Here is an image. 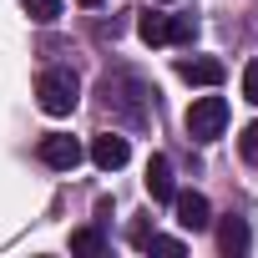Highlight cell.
<instances>
[{
  "instance_id": "1",
  "label": "cell",
  "mask_w": 258,
  "mask_h": 258,
  "mask_svg": "<svg viewBox=\"0 0 258 258\" xmlns=\"http://www.w3.org/2000/svg\"><path fill=\"white\" fill-rule=\"evenodd\" d=\"M101 106L111 111V121H121L126 132H142V126H152V106H157V86H147L137 71H106L101 76Z\"/></svg>"
},
{
  "instance_id": "2",
  "label": "cell",
  "mask_w": 258,
  "mask_h": 258,
  "mask_svg": "<svg viewBox=\"0 0 258 258\" xmlns=\"http://www.w3.org/2000/svg\"><path fill=\"white\" fill-rule=\"evenodd\" d=\"M36 96H41V111L46 116H71L76 101H81V81H76L71 66H51V71H41Z\"/></svg>"
},
{
  "instance_id": "3",
  "label": "cell",
  "mask_w": 258,
  "mask_h": 258,
  "mask_svg": "<svg viewBox=\"0 0 258 258\" xmlns=\"http://www.w3.org/2000/svg\"><path fill=\"white\" fill-rule=\"evenodd\" d=\"M223 126H228V101H223V96H198V101L187 106V137H192V142L223 137Z\"/></svg>"
},
{
  "instance_id": "4",
  "label": "cell",
  "mask_w": 258,
  "mask_h": 258,
  "mask_svg": "<svg viewBox=\"0 0 258 258\" xmlns=\"http://www.w3.org/2000/svg\"><path fill=\"white\" fill-rule=\"evenodd\" d=\"M137 36L147 41V46H172V41H192L198 36V21H187V16H142L137 21Z\"/></svg>"
},
{
  "instance_id": "5",
  "label": "cell",
  "mask_w": 258,
  "mask_h": 258,
  "mask_svg": "<svg viewBox=\"0 0 258 258\" xmlns=\"http://www.w3.org/2000/svg\"><path fill=\"white\" fill-rule=\"evenodd\" d=\"M36 157H41L46 167H56V172H71V167H76L86 152H81V142H76V137H61V132H51V137H41Z\"/></svg>"
},
{
  "instance_id": "6",
  "label": "cell",
  "mask_w": 258,
  "mask_h": 258,
  "mask_svg": "<svg viewBox=\"0 0 258 258\" xmlns=\"http://www.w3.org/2000/svg\"><path fill=\"white\" fill-rule=\"evenodd\" d=\"M172 208H177V223H182L187 233L213 228V208H208V198H203V192H172Z\"/></svg>"
},
{
  "instance_id": "7",
  "label": "cell",
  "mask_w": 258,
  "mask_h": 258,
  "mask_svg": "<svg viewBox=\"0 0 258 258\" xmlns=\"http://www.w3.org/2000/svg\"><path fill=\"white\" fill-rule=\"evenodd\" d=\"M126 157H132V142H126V137H116V132H101V137L91 142V162H96L101 172L126 167Z\"/></svg>"
},
{
  "instance_id": "8",
  "label": "cell",
  "mask_w": 258,
  "mask_h": 258,
  "mask_svg": "<svg viewBox=\"0 0 258 258\" xmlns=\"http://www.w3.org/2000/svg\"><path fill=\"white\" fill-rule=\"evenodd\" d=\"M177 76L187 86H223V61L218 56H187V61H177Z\"/></svg>"
},
{
  "instance_id": "9",
  "label": "cell",
  "mask_w": 258,
  "mask_h": 258,
  "mask_svg": "<svg viewBox=\"0 0 258 258\" xmlns=\"http://www.w3.org/2000/svg\"><path fill=\"white\" fill-rule=\"evenodd\" d=\"M147 192H152V203H172V192H177V187H172V162H167L162 152L147 162Z\"/></svg>"
},
{
  "instance_id": "10",
  "label": "cell",
  "mask_w": 258,
  "mask_h": 258,
  "mask_svg": "<svg viewBox=\"0 0 258 258\" xmlns=\"http://www.w3.org/2000/svg\"><path fill=\"white\" fill-rule=\"evenodd\" d=\"M218 248H223L228 258H243V253L253 248V233H248V223H243V218H228V223L218 228Z\"/></svg>"
},
{
  "instance_id": "11",
  "label": "cell",
  "mask_w": 258,
  "mask_h": 258,
  "mask_svg": "<svg viewBox=\"0 0 258 258\" xmlns=\"http://www.w3.org/2000/svg\"><path fill=\"white\" fill-rule=\"evenodd\" d=\"M137 243H142L147 253H167V258H182V253H187V243H182V238H167V233H137Z\"/></svg>"
},
{
  "instance_id": "12",
  "label": "cell",
  "mask_w": 258,
  "mask_h": 258,
  "mask_svg": "<svg viewBox=\"0 0 258 258\" xmlns=\"http://www.w3.org/2000/svg\"><path fill=\"white\" fill-rule=\"evenodd\" d=\"M71 253H81V258H96V253H106V238H101L96 228H76V233H71Z\"/></svg>"
},
{
  "instance_id": "13",
  "label": "cell",
  "mask_w": 258,
  "mask_h": 258,
  "mask_svg": "<svg viewBox=\"0 0 258 258\" xmlns=\"http://www.w3.org/2000/svg\"><path fill=\"white\" fill-rule=\"evenodd\" d=\"M26 11H31V21H41V26H51V21L61 16V0H26Z\"/></svg>"
},
{
  "instance_id": "14",
  "label": "cell",
  "mask_w": 258,
  "mask_h": 258,
  "mask_svg": "<svg viewBox=\"0 0 258 258\" xmlns=\"http://www.w3.org/2000/svg\"><path fill=\"white\" fill-rule=\"evenodd\" d=\"M238 152H243V162H253V167H258V121H248V126H243Z\"/></svg>"
},
{
  "instance_id": "15",
  "label": "cell",
  "mask_w": 258,
  "mask_h": 258,
  "mask_svg": "<svg viewBox=\"0 0 258 258\" xmlns=\"http://www.w3.org/2000/svg\"><path fill=\"white\" fill-rule=\"evenodd\" d=\"M243 96L258 106V61H248V66H243Z\"/></svg>"
},
{
  "instance_id": "16",
  "label": "cell",
  "mask_w": 258,
  "mask_h": 258,
  "mask_svg": "<svg viewBox=\"0 0 258 258\" xmlns=\"http://www.w3.org/2000/svg\"><path fill=\"white\" fill-rule=\"evenodd\" d=\"M81 6H101V0H81Z\"/></svg>"
}]
</instances>
